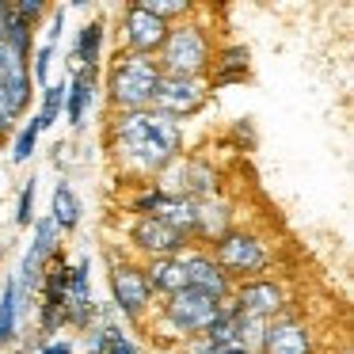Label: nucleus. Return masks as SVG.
<instances>
[{"label":"nucleus","mask_w":354,"mask_h":354,"mask_svg":"<svg viewBox=\"0 0 354 354\" xmlns=\"http://www.w3.org/2000/svg\"><path fill=\"white\" fill-rule=\"evenodd\" d=\"M115 149L138 171H164L171 160H179L183 149V126L156 111H122L115 122Z\"/></svg>","instance_id":"nucleus-1"},{"label":"nucleus","mask_w":354,"mask_h":354,"mask_svg":"<svg viewBox=\"0 0 354 354\" xmlns=\"http://www.w3.org/2000/svg\"><path fill=\"white\" fill-rule=\"evenodd\" d=\"M160 65H156V57H138V54H126L118 57L115 73H111V103H115L118 111H145L149 103H153V92L156 84H160Z\"/></svg>","instance_id":"nucleus-2"},{"label":"nucleus","mask_w":354,"mask_h":354,"mask_svg":"<svg viewBox=\"0 0 354 354\" xmlns=\"http://www.w3.org/2000/svg\"><path fill=\"white\" fill-rule=\"evenodd\" d=\"M164 77H202L209 69V39L198 24H179L168 27L160 54H156Z\"/></svg>","instance_id":"nucleus-3"},{"label":"nucleus","mask_w":354,"mask_h":354,"mask_svg":"<svg viewBox=\"0 0 354 354\" xmlns=\"http://www.w3.org/2000/svg\"><path fill=\"white\" fill-rule=\"evenodd\" d=\"M217 316H221V301L206 297V293L191 290V286L171 293L160 308V324L179 339H198L202 331H209V324H214Z\"/></svg>","instance_id":"nucleus-4"},{"label":"nucleus","mask_w":354,"mask_h":354,"mask_svg":"<svg viewBox=\"0 0 354 354\" xmlns=\"http://www.w3.org/2000/svg\"><path fill=\"white\" fill-rule=\"evenodd\" d=\"M214 263L225 270L229 278H259V270H267L270 255L267 244H263L255 232L244 229H229L221 240H214Z\"/></svg>","instance_id":"nucleus-5"},{"label":"nucleus","mask_w":354,"mask_h":354,"mask_svg":"<svg viewBox=\"0 0 354 354\" xmlns=\"http://www.w3.org/2000/svg\"><path fill=\"white\" fill-rule=\"evenodd\" d=\"M206 95H209V88L202 77H160L149 111H156V115H164V118L183 126V118L198 115V111L206 107Z\"/></svg>","instance_id":"nucleus-6"},{"label":"nucleus","mask_w":354,"mask_h":354,"mask_svg":"<svg viewBox=\"0 0 354 354\" xmlns=\"http://www.w3.org/2000/svg\"><path fill=\"white\" fill-rule=\"evenodd\" d=\"M232 301H236V308L244 316L270 324L274 316L286 313V286L274 282V278H244L232 290Z\"/></svg>","instance_id":"nucleus-7"},{"label":"nucleus","mask_w":354,"mask_h":354,"mask_svg":"<svg viewBox=\"0 0 354 354\" xmlns=\"http://www.w3.org/2000/svg\"><path fill=\"white\" fill-rule=\"evenodd\" d=\"M111 297H115V308L126 316V320H138V316H145L153 293H149L145 274H141L138 263H130V259H122V263L111 259Z\"/></svg>","instance_id":"nucleus-8"},{"label":"nucleus","mask_w":354,"mask_h":354,"mask_svg":"<svg viewBox=\"0 0 354 354\" xmlns=\"http://www.w3.org/2000/svg\"><path fill=\"white\" fill-rule=\"evenodd\" d=\"M0 92L8 100L12 118H19L31 107V69H27V57L19 50H12L4 39H0Z\"/></svg>","instance_id":"nucleus-9"},{"label":"nucleus","mask_w":354,"mask_h":354,"mask_svg":"<svg viewBox=\"0 0 354 354\" xmlns=\"http://www.w3.org/2000/svg\"><path fill=\"white\" fill-rule=\"evenodd\" d=\"M122 31H126V46L138 57H156L168 39V24H160L156 16H149L141 4H126L122 16Z\"/></svg>","instance_id":"nucleus-10"},{"label":"nucleus","mask_w":354,"mask_h":354,"mask_svg":"<svg viewBox=\"0 0 354 354\" xmlns=\"http://www.w3.org/2000/svg\"><path fill=\"white\" fill-rule=\"evenodd\" d=\"M130 244L138 248L141 255H149V259H168V255H183L187 240L179 236V232H171L164 221H156V217H133Z\"/></svg>","instance_id":"nucleus-11"},{"label":"nucleus","mask_w":354,"mask_h":354,"mask_svg":"<svg viewBox=\"0 0 354 354\" xmlns=\"http://www.w3.org/2000/svg\"><path fill=\"white\" fill-rule=\"evenodd\" d=\"M183 263H187V286H191V290L206 293V297H214V301L232 297V278L214 263V255L191 252V255H183Z\"/></svg>","instance_id":"nucleus-12"},{"label":"nucleus","mask_w":354,"mask_h":354,"mask_svg":"<svg viewBox=\"0 0 354 354\" xmlns=\"http://www.w3.org/2000/svg\"><path fill=\"white\" fill-rule=\"evenodd\" d=\"M259 354H313V335H308V328L301 320L282 313L267 324Z\"/></svg>","instance_id":"nucleus-13"},{"label":"nucleus","mask_w":354,"mask_h":354,"mask_svg":"<svg viewBox=\"0 0 354 354\" xmlns=\"http://www.w3.org/2000/svg\"><path fill=\"white\" fill-rule=\"evenodd\" d=\"M95 73H100V65H92V69H77L73 80H65V118H69L73 130L84 126L88 107L95 103Z\"/></svg>","instance_id":"nucleus-14"},{"label":"nucleus","mask_w":354,"mask_h":354,"mask_svg":"<svg viewBox=\"0 0 354 354\" xmlns=\"http://www.w3.org/2000/svg\"><path fill=\"white\" fill-rule=\"evenodd\" d=\"M141 274H145L149 293H164V297H171V293L187 290V263H183V255L149 259L145 267H141Z\"/></svg>","instance_id":"nucleus-15"},{"label":"nucleus","mask_w":354,"mask_h":354,"mask_svg":"<svg viewBox=\"0 0 354 354\" xmlns=\"http://www.w3.org/2000/svg\"><path fill=\"white\" fill-rule=\"evenodd\" d=\"M80 214H84V206H80L77 191H73L69 179H62V183L54 187V206H50V221H54L57 232H73L80 225Z\"/></svg>","instance_id":"nucleus-16"},{"label":"nucleus","mask_w":354,"mask_h":354,"mask_svg":"<svg viewBox=\"0 0 354 354\" xmlns=\"http://www.w3.org/2000/svg\"><path fill=\"white\" fill-rule=\"evenodd\" d=\"M229 206L217 198L198 202V225H194V240H221L229 232Z\"/></svg>","instance_id":"nucleus-17"},{"label":"nucleus","mask_w":354,"mask_h":354,"mask_svg":"<svg viewBox=\"0 0 354 354\" xmlns=\"http://www.w3.org/2000/svg\"><path fill=\"white\" fill-rule=\"evenodd\" d=\"M248 77V50L244 46H229L217 57V73L206 80V88H225V84H244Z\"/></svg>","instance_id":"nucleus-18"},{"label":"nucleus","mask_w":354,"mask_h":354,"mask_svg":"<svg viewBox=\"0 0 354 354\" xmlns=\"http://www.w3.org/2000/svg\"><path fill=\"white\" fill-rule=\"evenodd\" d=\"M100 50H103V24L100 19H88L77 31V42H73V62H77V69L100 65Z\"/></svg>","instance_id":"nucleus-19"},{"label":"nucleus","mask_w":354,"mask_h":354,"mask_svg":"<svg viewBox=\"0 0 354 354\" xmlns=\"http://www.w3.org/2000/svg\"><path fill=\"white\" fill-rule=\"evenodd\" d=\"M92 351H100V354H138V346L130 343V335H126L122 328L103 324V328L92 331Z\"/></svg>","instance_id":"nucleus-20"},{"label":"nucleus","mask_w":354,"mask_h":354,"mask_svg":"<svg viewBox=\"0 0 354 354\" xmlns=\"http://www.w3.org/2000/svg\"><path fill=\"white\" fill-rule=\"evenodd\" d=\"M16 316H19V293H16V278H8L4 293H0V346L16 335Z\"/></svg>","instance_id":"nucleus-21"},{"label":"nucleus","mask_w":354,"mask_h":354,"mask_svg":"<svg viewBox=\"0 0 354 354\" xmlns=\"http://www.w3.org/2000/svg\"><path fill=\"white\" fill-rule=\"evenodd\" d=\"M62 111H65V80H62V84L42 88V111L35 118H39L42 130H50L54 122H62Z\"/></svg>","instance_id":"nucleus-22"},{"label":"nucleus","mask_w":354,"mask_h":354,"mask_svg":"<svg viewBox=\"0 0 354 354\" xmlns=\"http://www.w3.org/2000/svg\"><path fill=\"white\" fill-rule=\"evenodd\" d=\"M39 133H42L39 118H31V122L19 130L16 145H12V160H16V164H27V160H31V156H35V145H39Z\"/></svg>","instance_id":"nucleus-23"},{"label":"nucleus","mask_w":354,"mask_h":354,"mask_svg":"<svg viewBox=\"0 0 354 354\" xmlns=\"http://www.w3.org/2000/svg\"><path fill=\"white\" fill-rule=\"evenodd\" d=\"M138 4L149 12V16H156L160 24H168V27H171L176 16H187V8H191L187 0H138Z\"/></svg>","instance_id":"nucleus-24"},{"label":"nucleus","mask_w":354,"mask_h":354,"mask_svg":"<svg viewBox=\"0 0 354 354\" xmlns=\"http://www.w3.org/2000/svg\"><path fill=\"white\" fill-rule=\"evenodd\" d=\"M35 194H39V183L27 179L24 191H19V202H16V225L19 229H31L35 225Z\"/></svg>","instance_id":"nucleus-25"},{"label":"nucleus","mask_w":354,"mask_h":354,"mask_svg":"<svg viewBox=\"0 0 354 354\" xmlns=\"http://www.w3.org/2000/svg\"><path fill=\"white\" fill-rule=\"evenodd\" d=\"M54 54H57V46H46V42L39 46V54H35V73H31V84L50 88V65H54Z\"/></svg>","instance_id":"nucleus-26"},{"label":"nucleus","mask_w":354,"mask_h":354,"mask_svg":"<svg viewBox=\"0 0 354 354\" xmlns=\"http://www.w3.org/2000/svg\"><path fill=\"white\" fill-rule=\"evenodd\" d=\"M12 12H16L27 27H35L42 16H46V4H42V0H19V4H12Z\"/></svg>","instance_id":"nucleus-27"},{"label":"nucleus","mask_w":354,"mask_h":354,"mask_svg":"<svg viewBox=\"0 0 354 354\" xmlns=\"http://www.w3.org/2000/svg\"><path fill=\"white\" fill-rule=\"evenodd\" d=\"M39 354H73V339H50L39 346Z\"/></svg>","instance_id":"nucleus-28"},{"label":"nucleus","mask_w":354,"mask_h":354,"mask_svg":"<svg viewBox=\"0 0 354 354\" xmlns=\"http://www.w3.org/2000/svg\"><path fill=\"white\" fill-rule=\"evenodd\" d=\"M62 31H65V8H57V12H54V24H50V39H46V46H57Z\"/></svg>","instance_id":"nucleus-29"},{"label":"nucleus","mask_w":354,"mask_h":354,"mask_svg":"<svg viewBox=\"0 0 354 354\" xmlns=\"http://www.w3.org/2000/svg\"><path fill=\"white\" fill-rule=\"evenodd\" d=\"M187 354H221V351H217V346H209L206 343V339H187Z\"/></svg>","instance_id":"nucleus-30"},{"label":"nucleus","mask_w":354,"mask_h":354,"mask_svg":"<svg viewBox=\"0 0 354 354\" xmlns=\"http://www.w3.org/2000/svg\"><path fill=\"white\" fill-rule=\"evenodd\" d=\"M8 130H12V118L4 115V111H0V138H4V133H8Z\"/></svg>","instance_id":"nucleus-31"},{"label":"nucleus","mask_w":354,"mask_h":354,"mask_svg":"<svg viewBox=\"0 0 354 354\" xmlns=\"http://www.w3.org/2000/svg\"><path fill=\"white\" fill-rule=\"evenodd\" d=\"M225 354H248V351H240V346H236V351H225Z\"/></svg>","instance_id":"nucleus-32"},{"label":"nucleus","mask_w":354,"mask_h":354,"mask_svg":"<svg viewBox=\"0 0 354 354\" xmlns=\"http://www.w3.org/2000/svg\"><path fill=\"white\" fill-rule=\"evenodd\" d=\"M88 354H100V351H88Z\"/></svg>","instance_id":"nucleus-33"}]
</instances>
